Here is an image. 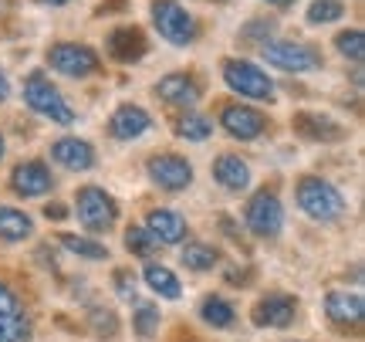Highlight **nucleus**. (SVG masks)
Masks as SVG:
<instances>
[{"label": "nucleus", "mask_w": 365, "mask_h": 342, "mask_svg": "<svg viewBox=\"0 0 365 342\" xmlns=\"http://www.w3.org/2000/svg\"><path fill=\"white\" fill-rule=\"evenodd\" d=\"M78 221L88 231H95V234H102V231H108V227L115 224V217H118V211H115V200L108 197L105 190H98V186H85L78 193Z\"/></svg>", "instance_id": "obj_7"}, {"label": "nucleus", "mask_w": 365, "mask_h": 342, "mask_svg": "<svg viewBox=\"0 0 365 342\" xmlns=\"http://www.w3.org/2000/svg\"><path fill=\"white\" fill-rule=\"evenodd\" d=\"M115 291L122 295V298H135V278H132L129 271H118L115 275Z\"/></svg>", "instance_id": "obj_33"}, {"label": "nucleus", "mask_w": 365, "mask_h": 342, "mask_svg": "<svg viewBox=\"0 0 365 342\" xmlns=\"http://www.w3.org/2000/svg\"><path fill=\"white\" fill-rule=\"evenodd\" d=\"M24 102L34 109L38 116L51 119V122H61V126L75 122V112H71V106H68V99L58 92L44 75H38V71H34L24 85Z\"/></svg>", "instance_id": "obj_2"}, {"label": "nucleus", "mask_w": 365, "mask_h": 342, "mask_svg": "<svg viewBox=\"0 0 365 342\" xmlns=\"http://www.w3.org/2000/svg\"><path fill=\"white\" fill-rule=\"evenodd\" d=\"M149 176L163 190H186V186L193 183V166H190V159L176 156V153H166V156L149 159Z\"/></svg>", "instance_id": "obj_9"}, {"label": "nucleus", "mask_w": 365, "mask_h": 342, "mask_svg": "<svg viewBox=\"0 0 365 342\" xmlns=\"http://www.w3.org/2000/svg\"><path fill=\"white\" fill-rule=\"evenodd\" d=\"M135 332L143 336V339H149V336H156L159 329V308H153V305H143V308H135Z\"/></svg>", "instance_id": "obj_31"}, {"label": "nucleus", "mask_w": 365, "mask_h": 342, "mask_svg": "<svg viewBox=\"0 0 365 342\" xmlns=\"http://www.w3.org/2000/svg\"><path fill=\"white\" fill-rule=\"evenodd\" d=\"M31 339V322L21 312L14 291L0 281V342H27Z\"/></svg>", "instance_id": "obj_10"}, {"label": "nucleus", "mask_w": 365, "mask_h": 342, "mask_svg": "<svg viewBox=\"0 0 365 342\" xmlns=\"http://www.w3.org/2000/svg\"><path fill=\"white\" fill-rule=\"evenodd\" d=\"M125 248H129L132 254H139V258H149V254L159 248V241L149 234L145 227H129V231H125Z\"/></svg>", "instance_id": "obj_28"}, {"label": "nucleus", "mask_w": 365, "mask_h": 342, "mask_svg": "<svg viewBox=\"0 0 365 342\" xmlns=\"http://www.w3.org/2000/svg\"><path fill=\"white\" fill-rule=\"evenodd\" d=\"M51 156L68 166V170H91L95 166V149H91L85 139H75V136H68V139H58L51 149Z\"/></svg>", "instance_id": "obj_18"}, {"label": "nucleus", "mask_w": 365, "mask_h": 342, "mask_svg": "<svg viewBox=\"0 0 365 342\" xmlns=\"http://www.w3.org/2000/svg\"><path fill=\"white\" fill-rule=\"evenodd\" d=\"M156 95L163 102H170V106H193L200 99V85L190 75H166L156 85Z\"/></svg>", "instance_id": "obj_19"}, {"label": "nucleus", "mask_w": 365, "mask_h": 342, "mask_svg": "<svg viewBox=\"0 0 365 342\" xmlns=\"http://www.w3.org/2000/svg\"><path fill=\"white\" fill-rule=\"evenodd\" d=\"M61 244H65L71 254H81V258H95V261H102V258H108V251H105V244H98V241H88V237H78V234H61L58 237Z\"/></svg>", "instance_id": "obj_26"}, {"label": "nucleus", "mask_w": 365, "mask_h": 342, "mask_svg": "<svg viewBox=\"0 0 365 342\" xmlns=\"http://www.w3.org/2000/svg\"><path fill=\"white\" fill-rule=\"evenodd\" d=\"M335 44H339V51L345 54V58H352V61H362V51H365L362 31H341L339 38H335Z\"/></svg>", "instance_id": "obj_30"}, {"label": "nucleus", "mask_w": 365, "mask_h": 342, "mask_svg": "<svg viewBox=\"0 0 365 342\" xmlns=\"http://www.w3.org/2000/svg\"><path fill=\"white\" fill-rule=\"evenodd\" d=\"M48 65L61 75H71V79H85L98 68V54L85 48V44H54L48 51Z\"/></svg>", "instance_id": "obj_8"}, {"label": "nucleus", "mask_w": 365, "mask_h": 342, "mask_svg": "<svg viewBox=\"0 0 365 342\" xmlns=\"http://www.w3.org/2000/svg\"><path fill=\"white\" fill-rule=\"evenodd\" d=\"M217 258H220V254L210 248V244H200V241L182 248V264H186V268H193V271H210V268L217 264Z\"/></svg>", "instance_id": "obj_25"}, {"label": "nucleus", "mask_w": 365, "mask_h": 342, "mask_svg": "<svg viewBox=\"0 0 365 342\" xmlns=\"http://www.w3.org/2000/svg\"><path fill=\"white\" fill-rule=\"evenodd\" d=\"M108 54L115 61H139L145 54V38L139 27H115L108 34Z\"/></svg>", "instance_id": "obj_17"}, {"label": "nucleus", "mask_w": 365, "mask_h": 342, "mask_svg": "<svg viewBox=\"0 0 365 342\" xmlns=\"http://www.w3.org/2000/svg\"><path fill=\"white\" fill-rule=\"evenodd\" d=\"M325 312L335 326H359L365 316V302L355 291H331L325 298Z\"/></svg>", "instance_id": "obj_13"}, {"label": "nucleus", "mask_w": 365, "mask_h": 342, "mask_svg": "<svg viewBox=\"0 0 365 342\" xmlns=\"http://www.w3.org/2000/svg\"><path fill=\"white\" fill-rule=\"evenodd\" d=\"M149 112L139 106H118L112 122H108V132L115 136V139H139L145 129H149Z\"/></svg>", "instance_id": "obj_16"}, {"label": "nucleus", "mask_w": 365, "mask_h": 342, "mask_svg": "<svg viewBox=\"0 0 365 342\" xmlns=\"http://www.w3.org/2000/svg\"><path fill=\"white\" fill-rule=\"evenodd\" d=\"M213 176H217V183L227 186V190H244V186L250 183V170L240 156H220L213 163Z\"/></svg>", "instance_id": "obj_20"}, {"label": "nucleus", "mask_w": 365, "mask_h": 342, "mask_svg": "<svg viewBox=\"0 0 365 342\" xmlns=\"http://www.w3.org/2000/svg\"><path fill=\"white\" fill-rule=\"evenodd\" d=\"M223 81H227L234 92L247 95V99H271V95H274V81L267 79L257 65L240 61V58L223 61Z\"/></svg>", "instance_id": "obj_6"}, {"label": "nucleus", "mask_w": 365, "mask_h": 342, "mask_svg": "<svg viewBox=\"0 0 365 342\" xmlns=\"http://www.w3.org/2000/svg\"><path fill=\"white\" fill-rule=\"evenodd\" d=\"M91 329H95V336H105V339H112V336L118 332L115 312H108V308H95V312H91Z\"/></svg>", "instance_id": "obj_32"}, {"label": "nucleus", "mask_w": 365, "mask_h": 342, "mask_svg": "<svg viewBox=\"0 0 365 342\" xmlns=\"http://www.w3.org/2000/svg\"><path fill=\"white\" fill-rule=\"evenodd\" d=\"M267 4H274V7H287L291 0H267Z\"/></svg>", "instance_id": "obj_36"}, {"label": "nucleus", "mask_w": 365, "mask_h": 342, "mask_svg": "<svg viewBox=\"0 0 365 342\" xmlns=\"http://www.w3.org/2000/svg\"><path fill=\"white\" fill-rule=\"evenodd\" d=\"M294 129L304 132V136H312V139H328V143H335V139H341V136H345V129H341L339 122L318 119V116H312V112H301V116H294Z\"/></svg>", "instance_id": "obj_21"}, {"label": "nucleus", "mask_w": 365, "mask_h": 342, "mask_svg": "<svg viewBox=\"0 0 365 342\" xmlns=\"http://www.w3.org/2000/svg\"><path fill=\"white\" fill-rule=\"evenodd\" d=\"M261 54L267 65L281 68V71H312L322 65V54L308 48V44H294V41H264Z\"/></svg>", "instance_id": "obj_5"}, {"label": "nucleus", "mask_w": 365, "mask_h": 342, "mask_svg": "<svg viewBox=\"0 0 365 342\" xmlns=\"http://www.w3.org/2000/svg\"><path fill=\"white\" fill-rule=\"evenodd\" d=\"M298 203L312 221H322V224H331L345 213V197L328 180H318V176H304L298 183Z\"/></svg>", "instance_id": "obj_1"}, {"label": "nucleus", "mask_w": 365, "mask_h": 342, "mask_svg": "<svg viewBox=\"0 0 365 342\" xmlns=\"http://www.w3.org/2000/svg\"><path fill=\"white\" fill-rule=\"evenodd\" d=\"M244 217H247V227L257 237H277L281 227H284V207H281L277 193H271V190L254 193L247 203V211H244Z\"/></svg>", "instance_id": "obj_4"}, {"label": "nucleus", "mask_w": 365, "mask_h": 342, "mask_svg": "<svg viewBox=\"0 0 365 342\" xmlns=\"http://www.w3.org/2000/svg\"><path fill=\"white\" fill-rule=\"evenodd\" d=\"M180 136L182 139H193V143H203L210 132H213V126H210V119L207 116H196V112H186V116L180 119Z\"/></svg>", "instance_id": "obj_27"}, {"label": "nucleus", "mask_w": 365, "mask_h": 342, "mask_svg": "<svg viewBox=\"0 0 365 342\" xmlns=\"http://www.w3.org/2000/svg\"><path fill=\"white\" fill-rule=\"evenodd\" d=\"M153 24L170 44H190L196 41V21L182 11L176 0H156L153 4Z\"/></svg>", "instance_id": "obj_3"}, {"label": "nucleus", "mask_w": 365, "mask_h": 342, "mask_svg": "<svg viewBox=\"0 0 365 342\" xmlns=\"http://www.w3.org/2000/svg\"><path fill=\"white\" fill-rule=\"evenodd\" d=\"M11 95V85H7V79H4V71H0V102Z\"/></svg>", "instance_id": "obj_35"}, {"label": "nucleus", "mask_w": 365, "mask_h": 342, "mask_svg": "<svg viewBox=\"0 0 365 342\" xmlns=\"http://www.w3.org/2000/svg\"><path fill=\"white\" fill-rule=\"evenodd\" d=\"M145 285L156 291V295H163V298H180V278L173 275L170 268H163V264H149L145 268Z\"/></svg>", "instance_id": "obj_23"}, {"label": "nucleus", "mask_w": 365, "mask_h": 342, "mask_svg": "<svg viewBox=\"0 0 365 342\" xmlns=\"http://www.w3.org/2000/svg\"><path fill=\"white\" fill-rule=\"evenodd\" d=\"M0 156H4V136H0Z\"/></svg>", "instance_id": "obj_38"}, {"label": "nucleus", "mask_w": 365, "mask_h": 342, "mask_svg": "<svg viewBox=\"0 0 365 342\" xmlns=\"http://www.w3.org/2000/svg\"><path fill=\"white\" fill-rule=\"evenodd\" d=\"M294 312H298V302L291 295H267L254 305V322L257 326H274V329H284L294 322Z\"/></svg>", "instance_id": "obj_12"}, {"label": "nucleus", "mask_w": 365, "mask_h": 342, "mask_svg": "<svg viewBox=\"0 0 365 342\" xmlns=\"http://www.w3.org/2000/svg\"><path fill=\"white\" fill-rule=\"evenodd\" d=\"M41 4H54L58 7V4H68V0H41Z\"/></svg>", "instance_id": "obj_37"}, {"label": "nucleus", "mask_w": 365, "mask_h": 342, "mask_svg": "<svg viewBox=\"0 0 365 342\" xmlns=\"http://www.w3.org/2000/svg\"><path fill=\"white\" fill-rule=\"evenodd\" d=\"M11 183L21 197H41V193L51 190V173H48L44 163H21V166L14 170Z\"/></svg>", "instance_id": "obj_15"}, {"label": "nucleus", "mask_w": 365, "mask_h": 342, "mask_svg": "<svg viewBox=\"0 0 365 342\" xmlns=\"http://www.w3.org/2000/svg\"><path fill=\"white\" fill-rule=\"evenodd\" d=\"M341 14H345V7L339 0H314L308 7V24H328V21H339Z\"/></svg>", "instance_id": "obj_29"}, {"label": "nucleus", "mask_w": 365, "mask_h": 342, "mask_svg": "<svg viewBox=\"0 0 365 342\" xmlns=\"http://www.w3.org/2000/svg\"><path fill=\"white\" fill-rule=\"evenodd\" d=\"M200 316H203V322L213 326V329H227V326H234V305L217 298V295H210L207 302L200 305Z\"/></svg>", "instance_id": "obj_24"}, {"label": "nucleus", "mask_w": 365, "mask_h": 342, "mask_svg": "<svg viewBox=\"0 0 365 342\" xmlns=\"http://www.w3.org/2000/svg\"><path fill=\"white\" fill-rule=\"evenodd\" d=\"M220 126L230 132L234 139H257V136L267 129V119L247 106H227L220 112Z\"/></svg>", "instance_id": "obj_11"}, {"label": "nucleus", "mask_w": 365, "mask_h": 342, "mask_svg": "<svg viewBox=\"0 0 365 342\" xmlns=\"http://www.w3.org/2000/svg\"><path fill=\"white\" fill-rule=\"evenodd\" d=\"M145 231L156 237L159 244H180L186 237V221H182L176 211H166V207H156L149 211V221H145Z\"/></svg>", "instance_id": "obj_14"}, {"label": "nucleus", "mask_w": 365, "mask_h": 342, "mask_svg": "<svg viewBox=\"0 0 365 342\" xmlns=\"http://www.w3.org/2000/svg\"><path fill=\"white\" fill-rule=\"evenodd\" d=\"M34 231L31 217L17 207H0V241H24Z\"/></svg>", "instance_id": "obj_22"}, {"label": "nucleus", "mask_w": 365, "mask_h": 342, "mask_svg": "<svg viewBox=\"0 0 365 342\" xmlns=\"http://www.w3.org/2000/svg\"><path fill=\"white\" fill-rule=\"evenodd\" d=\"M44 213H48V221H61V217H68V213H65V207H61V203H51V207H48V211H44Z\"/></svg>", "instance_id": "obj_34"}]
</instances>
